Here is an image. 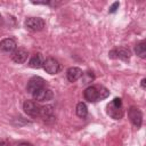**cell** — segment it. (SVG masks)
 Segmentation results:
<instances>
[{"label": "cell", "mask_w": 146, "mask_h": 146, "mask_svg": "<svg viewBox=\"0 0 146 146\" xmlns=\"http://www.w3.org/2000/svg\"><path fill=\"white\" fill-rule=\"evenodd\" d=\"M107 113L108 115L114 120H120L123 116V106L121 98H114L108 105H107Z\"/></svg>", "instance_id": "6da1fadb"}, {"label": "cell", "mask_w": 146, "mask_h": 146, "mask_svg": "<svg viewBox=\"0 0 146 146\" xmlns=\"http://www.w3.org/2000/svg\"><path fill=\"white\" fill-rule=\"evenodd\" d=\"M130 50L127 49V48H115L113 50H111L108 52V57L110 58H113V59H121V60H124V62H128L130 59Z\"/></svg>", "instance_id": "7a4b0ae2"}, {"label": "cell", "mask_w": 146, "mask_h": 146, "mask_svg": "<svg viewBox=\"0 0 146 146\" xmlns=\"http://www.w3.org/2000/svg\"><path fill=\"white\" fill-rule=\"evenodd\" d=\"M128 116H129L131 123L136 128H140L141 127V123H143V114H141V112H140L139 108H137L135 106H131L128 110Z\"/></svg>", "instance_id": "3957f363"}, {"label": "cell", "mask_w": 146, "mask_h": 146, "mask_svg": "<svg viewBox=\"0 0 146 146\" xmlns=\"http://www.w3.org/2000/svg\"><path fill=\"white\" fill-rule=\"evenodd\" d=\"M25 26L29 30H31V31L38 32V31L43 30V27H44V21L42 18H40V17H29L25 21Z\"/></svg>", "instance_id": "277c9868"}, {"label": "cell", "mask_w": 146, "mask_h": 146, "mask_svg": "<svg viewBox=\"0 0 146 146\" xmlns=\"http://www.w3.org/2000/svg\"><path fill=\"white\" fill-rule=\"evenodd\" d=\"M32 96H33V99L36 100V102H48V100L52 99L54 94L49 88H44L43 87V88L34 91L32 94Z\"/></svg>", "instance_id": "5b68a950"}, {"label": "cell", "mask_w": 146, "mask_h": 146, "mask_svg": "<svg viewBox=\"0 0 146 146\" xmlns=\"http://www.w3.org/2000/svg\"><path fill=\"white\" fill-rule=\"evenodd\" d=\"M42 67H43V70H44L47 73H49V74H56V73H58V72L60 71V64H59V62H58L57 59L52 58V57L47 58V59L44 60Z\"/></svg>", "instance_id": "8992f818"}, {"label": "cell", "mask_w": 146, "mask_h": 146, "mask_svg": "<svg viewBox=\"0 0 146 146\" xmlns=\"http://www.w3.org/2000/svg\"><path fill=\"white\" fill-rule=\"evenodd\" d=\"M43 87H44V80L40 76H33L29 80V82L26 84V91L30 94H33L34 91H36Z\"/></svg>", "instance_id": "52a82bcc"}, {"label": "cell", "mask_w": 146, "mask_h": 146, "mask_svg": "<svg viewBox=\"0 0 146 146\" xmlns=\"http://www.w3.org/2000/svg\"><path fill=\"white\" fill-rule=\"evenodd\" d=\"M23 110L30 116H39L40 114V105L33 100H25L23 104Z\"/></svg>", "instance_id": "ba28073f"}, {"label": "cell", "mask_w": 146, "mask_h": 146, "mask_svg": "<svg viewBox=\"0 0 146 146\" xmlns=\"http://www.w3.org/2000/svg\"><path fill=\"white\" fill-rule=\"evenodd\" d=\"M16 41L11 38H6L0 41V50L6 54H13L16 50Z\"/></svg>", "instance_id": "9c48e42d"}, {"label": "cell", "mask_w": 146, "mask_h": 146, "mask_svg": "<svg viewBox=\"0 0 146 146\" xmlns=\"http://www.w3.org/2000/svg\"><path fill=\"white\" fill-rule=\"evenodd\" d=\"M27 55H29V54H27V51H26L25 49L19 48V49H16V50L13 52L11 59H13L15 63H17V64H23V63L26 62Z\"/></svg>", "instance_id": "30bf717a"}, {"label": "cell", "mask_w": 146, "mask_h": 146, "mask_svg": "<svg viewBox=\"0 0 146 146\" xmlns=\"http://www.w3.org/2000/svg\"><path fill=\"white\" fill-rule=\"evenodd\" d=\"M83 75V72H82V70L81 68H79V67H70L67 71H66V78H67V80L70 81V82H75V81H78L81 76Z\"/></svg>", "instance_id": "8fae6325"}, {"label": "cell", "mask_w": 146, "mask_h": 146, "mask_svg": "<svg viewBox=\"0 0 146 146\" xmlns=\"http://www.w3.org/2000/svg\"><path fill=\"white\" fill-rule=\"evenodd\" d=\"M83 96H84L86 100H88L90 103L97 102L98 100V89H97V87L90 86V87L86 88V90L83 92Z\"/></svg>", "instance_id": "7c38bea8"}, {"label": "cell", "mask_w": 146, "mask_h": 146, "mask_svg": "<svg viewBox=\"0 0 146 146\" xmlns=\"http://www.w3.org/2000/svg\"><path fill=\"white\" fill-rule=\"evenodd\" d=\"M44 63V58L41 54H35L31 57V59L29 60V66L32 68H40L43 66Z\"/></svg>", "instance_id": "4fadbf2b"}, {"label": "cell", "mask_w": 146, "mask_h": 146, "mask_svg": "<svg viewBox=\"0 0 146 146\" xmlns=\"http://www.w3.org/2000/svg\"><path fill=\"white\" fill-rule=\"evenodd\" d=\"M52 113H54V107L51 105L40 106V114H39V116H41L43 119H49V117H51Z\"/></svg>", "instance_id": "5bb4252c"}, {"label": "cell", "mask_w": 146, "mask_h": 146, "mask_svg": "<svg viewBox=\"0 0 146 146\" xmlns=\"http://www.w3.org/2000/svg\"><path fill=\"white\" fill-rule=\"evenodd\" d=\"M75 113H76V115H78L79 117L84 119V117L87 116V114H88L87 105H86L84 103H82V102L78 103V105H76V107H75Z\"/></svg>", "instance_id": "9a60e30c"}, {"label": "cell", "mask_w": 146, "mask_h": 146, "mask_svg": "<svg viewBox=\"0 0 146 146\" xmlns=\"http://www.w3.org/2000/svg\"><path fill=\"white\" fill-rule=\"evenodd\" d=\"M135 52L140 58H145L146 57V46H145L144 41H141V42H139V43H137L135 46Z\"/></svg>", "instance_id": "2e32d148"}, {"label": "cell", "mask_w": 146, "mask_h": 146, "mask_svg": "<svg viewBox=\"0 0 146 146\" xmlns=\"http://www.w3.org/2000/svg\"><path fill=\"white\" fill-rule=\"evenodd\" d=\"M97 89H98V100H102V99H105L108 97L110 91L105 87L100 86V87H97Z\"/></svg>", "instance_id": "e0dca14e"}, {"label": "cell", "mask_w": 146, "mask_h": 146, "mask_svg": "<svg viewBox=\"0 0 146 146\" xmlns=\"http://www.w3.org/2000/svg\"><path fill=\"white\" fill-rule=\"evenodd\" d=\"M119 6H120V3L116 1V2H114L111 7H110V9H108V11L111 13V14H113V13H115L116 10H117V8H119Z\"/></svg>", "instance_id": "ac0fdd59"}, {"label": "cell", "mask_w": 146, "mask_h": 146, "mask_svg": "<svg viewBox=\"0 0 146 146\" xmlns=\"http://www.w3.org/2000/svg\"><path fill=\"white\" fill-rule=\"evenodd\" d=\"M140 86H141V88H143V89H145V88H146V79H145V78H144V79H141Z\"/></svg>", "instance_id": "d6986e66"}, {"label": "cell", "mask_w": 146, "mask_h": 146, "mask_svg": "<svg viewBox=\"0 0 146 146\" xmlns=\"http://www.w3.org/2000/svg\"><path fill=\"white\" fill-rule=\"evenodd\" d=\"M17 146H33V145L30 144V143H21V144H18Z\"/></svg>", "instance_id": "ffe728a7"}, {"label": "cell", "mask_w": 146, "mask_h": 146, "mask_svg": "<svg viewBox=\"0 0 146 146\" xmlns=\"http://www.w3.org/2000/svg\"><path fill=\"white\" fill-rule=\"evenodd\" d=\"M0 146H9V144L7 141H0Z\"/></svg>", "instance_id": "44dd1931"}, {"label": "cell", "mask_w": 146, "mask_h": 146, "mask_svg": "<svg viewBox=\"0 0 146 146\" xmlns=\"http://www.w3.org/2000/svg\"><path fill=\"white\" fill-rule=\"evenodd\" d=\"M2 22H3V19H2V16L0 15V26L2 25Z\"/></svg>", "instance_id": "7402d4cb"}]
</instances>
